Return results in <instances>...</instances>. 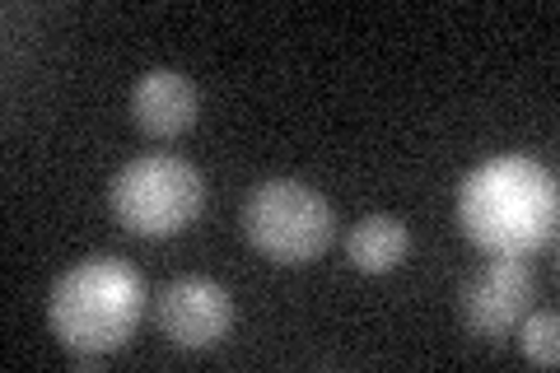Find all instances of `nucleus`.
Masks as SVG:
<instances>
[{
    "mask_svg": "<svg viewBox=\"0 0 560 373\" xmlns=\"http://www.w3.org/2000/svg\"><path fill=\"white\" fill-rule=\"evenodd\" d=\"M556 173L528 154H500L463 177L458 229L490 257H533L556 243Z\"/></svg>",
    "mask_w": 560,
    "mask_h": 373,
    "instance_id": "nucleus-1",
    "label": "nucleus"
},
{
    "mask_svg": "<svg viewBox=\"0 0 560 373\" xmlns=\"http://www.w3.org/2000/svg\"><path fill=\"white\" fill-rule=\"evenodd\" d=\"M145 313V280L121 257H90L57 276L47 299V323L80 360H103L121 350Z\"/></svg>",
    "mask_w": 560,
    "mask_h": 373,
    "instance_id": "nucleus-2",
    "label": "nucleus"
},
{
    "mask_svg": "<svg viewBox=\"0 0 560 373\" xmlns=\"http://www.w3.org/2000/svg\"><path fill=\"white\" fill-rule=\"evenodd\" d=\"M108 206L117 224L136 238H173L201 215L206 183L187 159L173 154H145L117 168L108 187Z\"/></svg>",
    "mask_w": 560,
    "mask_h": 373,
    "instance_id": "nucleus-3",
    "label": "nucleus"
},
{
    "mask_svg": "<svg viewBox=\"0 0 560 373\" xmlns=\"http://www.w3.org/2000/svg\"><path fill=\"white\" fill-rule=\"evenodd\" d=\"M243 234L261 257L280 266H300L331 247L337 215H331L327 197H318L308 183L271 177V183H257L243 201Z\"/></svg>",
    "mask_w": 560,
    "mask_h": 373,
    "instance_id": "nucleus-4",
    "label": "nucleus"
},
{
    "mask_svg": "<svg viewBox=\"0 0 560 373\" xmlns=\"http://www.w3.org/2000/svg\"><path fill=\"white\" fill-rule=\"evenodd\" d=\"M537 276L523 257H490L477 276L458 290L463 323L481 336V341H504L514 336L518 323L533 313Z\"/></svg>",
    "mask_w": 560,
    "mask_h": 373,
    "instance_id": "nucleus-5",
    "label": "nucleus"
},
{
    "mask_svg": "<svg viewBox=\"0 0 560 373\" xmlns=\"http://www.w3.org/2000/svg\"><path fill=\"white\" fill-rule=\"evenodd\" d=\"M160 327L173 346L183 350H210L220 346L234 327V299L220 280L206 276H178L160 294Z\"/></svg>",
    "mask_w": 560,
    "mask_h": 373,
    "instance_id": "nucleus-6",
    "label": "nucleus"
},
{
    "mask_svg": "<svg viewBox=\"0 0 560 373\" xmlns=\"http://www.w3.org/2000/svg\"><path fill=\"white\" fill-rule=\"evenodd\" d=\"M131 121L154 140H173L197 121V84L183 70H145L131 89Z\"/></svg>",
    "mask_w": 560,
    "mask_h": 373,
    "instance_id": "nucleus-7",
    "label": "nucleus"
},
{
    "mask_svg": "<svg viewBox=\"0 0 560 373\" xmlns=\"http://www.w3.org/2000/svg\"><path fill=\"white\" fill-rule=\"evenodd\" d=\"M411 253V234L397 215H364L346 238V257L364 276H388Z\"/></svg>",
    "mask_w": 560,
    "mask_h": 373,
    "instance_id": "nucleus-8",
    "label": "nucleus"
},
{
    "mask_svg": "<svg viewBox=\"0 0 560 373\" xmlns=\"http://www.w3.org/2000/svg\"><path fill=\"white\" fill-rule=\"evenodd\" d=\"M518 341H523V354L541 369H556L560 364V317L547 308V313H528L518 323Z\"/></svg>",
    "mask_w": 560,
    "mask_h": 373,
    "instance_id": "nucleus-9",
    "label": "nucleus"
}]
</instances>
